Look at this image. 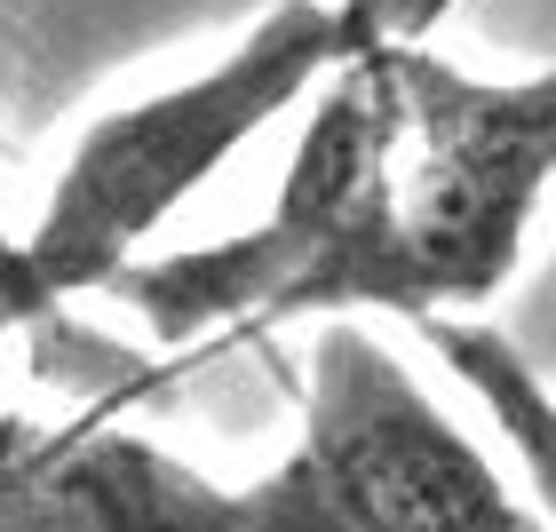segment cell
<instances>
[{
    "instance_id": "cell-2",
    "label": "cell",
    "mask_w": 556,
    "mask_h": 532,
    "mask_svg": "<svg viewBox=\"0 0 556 532\" xmlns=\"http://www.w3.org/2000/svg\"><path fill=\"white\" fill-rule=\"evenodd\" d=\"M231 532H548L485 445L366 326H318L302 438L255 485H231Z\"/></svg>"
},
{
    "instance_id": "cell-4",
    "label": "cell",
    "mask_w": 556,
    "mask_h": 532,
    "mask_svg": "<svg viewBox=\"0 0 556 532\" xmlns=\"http://www.w3.org/2000/svg\"><path fill=\"white\" fill-rule=\"evenodd\" d=\"M421 342L445 358V373H462V390L493 414V429L509 438L525 485L556 524V390L533 366V350L517 334H501L485 318H421Z\"/></svg>"
},
{
    "instance_id": "cell-3",
    "label": "cell",
    "mask_w": 556,
    "mask_h": 532,
    "mask_svg": "<svg viewBox=\"0 0 556 532\" xmlns=\"http://www.w3.org/2000/svg\"><path fill=\"white\" fill-rule=\"evenodd\" d=\"M0 532H231V485L128 429H33L0 469Z\"/></svg>"
},
{
    "instance_id": "cell-6",
    "label": "cell",
    "mask_w": 556,
    "mask_h": 532,
    "mask_svg": "<svg viewBox=\"0 0 556 532\" xmlns=\"http://www.w3.org/2000/svg\"><path fill=\"white\" fill-rule=\"evenodd\" d=\"M548 199H556V191H548Z\"/></svg>"
},
{
    "instance_id": "cell-5",
    "label": "cell",
    "mask_w": 556,
    "mask_h": 532,
    "mask_svg": "<svg viewBox=\"0 0 556 532\" xmlns=\"http://www.w3.org/2000/svg\"><path fill=\"white\" fill-rule=\"evenodd\" d=\"M16 270H24V239L0 223V334H24L16 326Z\"/></svg>"
},
{
    "instance_id": "cell-1",
    "label": "cell",
    "mask_w": 556,
    "mask_h": 532,
    "mask_svg": "<svg viewBox=\"0 0 556 532\" xmlns=\"http://www.w3.org/2000/svg\"><path fill=\"white\" fill-rule=\"evenodd\" d=\"M556 191V72L477 80L382 40L326 80L255 231L128 263L104 294L167 350L318 311L477 318Z\"/></svg>"
}]
</instances>
